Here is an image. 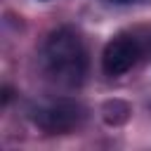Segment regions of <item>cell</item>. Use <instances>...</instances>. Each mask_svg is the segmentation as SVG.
Instances as JSON below:
<instances>
[{
	"instance_id": "obj_1",
	"label": "cell",
	"mask_w": 151,
	"mask_h": 151,
	"mask_svg": "<svg viewBox=\"0 0 151 151\" xmlns=\"http://www.w3.org/2000/svg\"><path fill=\"white\" fill-rule=\"evenodd\" d=\"M42 76L59 87H80L87 76V50L78 31L61 26L54 28L38 54Z\"/></svg>"
},
{
	"instance_id": "obj_4",
	"label": "cell",
	"mask_w": 151,
	"mask_h": 151,
	"mask_svg": "<svg viewBox=\"0 0 151 151\" xmlns=\"http://www.w3.org/2000/svg\"><path fill=\"white\" fill-rule=\"evenodd\" d=\"M113 5H142V2H149V0H109Z\"/></svg>"
},
{
	"instance_id": "obj_2",
	"label": "cell",
	"mask_w": 151,
	"mask_h": 151,
	"mask_svg": "<svg viewBox=\"0 0 151 151\" xmlns=\"http://www.w3.org/2000/svg\"><path fill=\"white\" fill-rule=\"evenodd\" d=\"M31 118L47 134H68V132H73L83 125L85 109L76 99L59 97V99H52L47 104L35 106L31 111Z\"/></svg>"
},
{
	"instance_id": "obj_3",
	"label": "cell",
	"mask_w": 151,
	"mask_h": 151,
	"mask_svg": "<svg viewBox=\"0 0 151 151\" xmlns=\"http://www.w3.org/2000/svg\"><path fill=\"white\" fill-rule=\"evenodd\" d=\"M139 57H142L139 40L130 33H120L106 42V47L101 52V71L109 78L125 76L127 71H132L137 66Z\"/></svg>"
}]
</instances>
